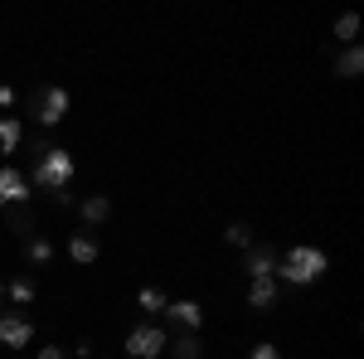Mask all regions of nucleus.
I'll return each mask as SVG.
<instances>
[{"mask_svg":"<svg viewBox=\"0 0 364 359\" xmlns=\"http://www.w3.org/2000/svg\"><path fill=\"white\" fill-rule=\"evenodd\" d=\"M34 185H39V190H49V194H58V204H68V185H73V156H68L63 146H49V151H39Z\"/></svg>","mask_w":364,"mask_h":359,"instance_id":"1","label":"nucleus"},{"mask_svg":"<svg viewBox=\"0 0 364 359\" xmlns=\"http://www.w3.org/2000/svg\"><path fill=\"white\" fill-rule=\"evenodd\" d=\"M326 267H331V262H326V252H321V248H291V252H282V257H277V272H272V277L291 282V286H311Z\"/></svg>","mask_w":364,"mask_h":359,"instance_id":"2","label":"nucleus"},{"mask_svg":"<svg viewBox=\"0 0 364 359\" xmlns=\"http://www.w3.org/2000/svg\"><path fill=\"white\" fill-rule=\"evenodd\" d=\"M68 107H73V97H68L63 87H39V92H34V117H39L44 127H58V122L68 117Z\"/></svg>","mask_w":364,"mask_h":359,"instance_id":"3","label":"nucleus"},{"mask_svg":"<svg viewBox=\"0 0 364 359\" xmlns=\"http://www.w3.org/2000/svg\"><path fill=\"white\" fill-rule=\"evenodd\" d=\"M166 331L161 326H136V331L127 335V355L132 359H156V355H166Z\"/></svg>","mask_w":364,"mask_h":359,"instance_id":"4","label":"nucleus"},{"mask_svg":"<svg viewBox=\"0 0 364 359\" xmlns=\"http://www.w3.org/2000/svg\"><path fill=\"white\" fill-rule=\"evenodd\" d=\"M29 340H34V326H29L25 316H15V311H0V345H10V350H25Z\"/></svg>","mask_w":364,"mask_h":359,"instance_id":"5","label":"nucleus"},{"mask_svg":"<svg viewBox=\"0 0 364 359\" xmlns=\"http://www.w3.org/2000/svg\"><path fill=\"white\" fill-rule=\"evenodd\" d=\"M25 194H29L25 175H20L15 166H0V209H10V204H25Z\"/></svg>","mask_w":364,"mask_h":359,"instance_id":"6","label":"nucleus"},{"mask_svg":"<svg viewBox=\"0 0 364 359\" xmlns=\"http://www.w3.org/2000/svg\"><path fill=\"white\" fill-rule=\"evenodd\" d=\"M243 272L257 282V277H272L277 272V252L267 248V243H257V248H248V257H243Z\"/></svg>","mask_w":364,"mask_h":359,"instance_id":"7","label":"nucleus"},{"mask_svg":"<svg viewBox=\"0 0 364 359\" xmlns=\"http://www.w3.org/2000/svg\"><path fill=\"white\" fill-rule=\"evenodd\" d=\"M166 316L175 321V326H185L190 335L204 326V311H199V301H166Z\"/></svg>","mask_w":364,"mask_h":359,"instance_id":"8","label":"nucleus"},{"mask_svg":"<svg viewBox=\"0 0 364 359\" xmlns=\"http://www.w3.org/2000/svg\"><path fill=\"white\" fill-rule=\"evenodd\" d=\"M248 306L252 311H272V306H277V277H257V282H248Z\"/></svg>","mask_w":364,"mask_h":359,"instance_id":"9","label":"nucleus"},{"mask_svg":"<svg viewBox=\"0 0 364 359\" xmlns=\"http://www.w3.org/2000/svg\"><path fill=\"white\" fill-rule=\"evenodd\" d=\"M68 257H73V262H97V238H92V233H73V238H68Z\"/></svg>","mask_w":364,"mask_h":359,"instance_id":"10","label":"nucleus"},{"mask_svg":"<svg viewBox=\"0 0 364 359\" xmlns=\"http://www.w3.org/2000/svg\"><path fill=\"white\" fill-rule=\"evenodd\" d=\"M336 73H340V78H360V73H364V49H360V44H350V49L336 58Z\"/></svg>","mask_w":364,"mask_h":359,"instance_id":"11","label":"nucleus"},{"mask_svg":"<svg viewBox=\"0 0 364 359\" xmlns=\"http://www.w3.org/2000/svg\"><path fill=\"white\" fill-rule=\"evenodd\" d=\"M25 252H29V262H34V267H49V262H54V243H49V238H39V233H29V238H25Z\"/></svg>","mask_w":364,"mask_h":359,"instance_id":"12","label":"nucleus"},{"mask_svg":"<svg viewBox=\"0 0 364 359\" xmlns=\"http://www.w3.org/2000/svg\"><path fill=\"white\" fill-rule=\"evenodd\" d=\"M25 136V127H20V117H0V156H10L15 146Z\"/></svg>","mask_w":364,"mask_h":359,"instance_id":"13","label":"nucleus"},{"mask_svg":"<svg viewBox=\"0 0 364 359\" xmlns=\"http://www.w3.org/2000/svg\"><path fill=\"white\" fill-rule=\"evenodd\" d=\"M5 223H10L20 238H29V233H34V214H29L25 204H10V209H5Z\"/></svg>","mask_w":364,"mask_h":359,"instance_id":"14","label":"nucleus"},{"mask_svg":"<svg viewBox=\"0 0 364 359\" xmlns=\"http://www.w3.org/2000/svg\"><path fill=\"white\" fill-rule=\"evenodd\" d=\"M107 214H112L107 194H87V199H83V219H87V223H102Z\"/></svg>","mask_w":364,"mask_h":359,"instance_id":"15","label":"nucleus"},{"mask_svg":"<svg viewBox=\"0 0 364 359\" xmlns=\"http://www.w3.org/2000/svg\"><path fill=\"white\" fill-rule=\"evenodd\" d=\"M355 34H360V15L355 10H345L336 20V39H345V44H355Z\"/></svg>","mask_w":364,"mask_h":359,"instance_id":"16","label":"nucleus"},{"mask_svg":"<svg viewBox=\"0 0 364 359\" xmlns=\"http://www.w3.org/2000/svg\"><path fill=\"white\" fill-rule=\"evenodd\" d=\"M5 296H10L15 306H29V301H34V282H29V277H20V282H10V286H5Z\"/></svg>","mask_w":364,"mask_h":359,"instance_id":"17","label":"nucleus"},{"mask_svg":"<svg viewBox=\"0 0 364 359\" xmlns=\"http://www.w3.org/2000/svg\"><path fill=\"white\" fill-rule=\"evenodd\" d=\"M136 306H141V311H166V291H161V286H141Z\"/></svg>","mask_w":364,"mask_h":359,"instance_id":"18","label":"nucleus"},{"mask_svg":"<svg viewBox=\"0 0 364 359\" xmlns=\"http://www.w3.org/2000/svg\"><path fill=\"white\" fill-rule=\"evenodd\" d=\"M166 350H170L175 359H199V355H204V350H199V340H195V335H180L175 345H166Z\"/></svg>","mask_w":364,"mask_h":359,"instance_id":"19","label":"nucleus"},{"mask_svg":"<svg viewBox=\"0 0 364 359\" xmlns=\"http://www.w3.org/2000/svg\"><path fill=\"white\" fill-rule=\"evenodd\" d=\"M228 243L233 248H252V228L248 223H228Z\"/></svg>","mask_w":364,"mask_h":359,"instance_id":"20","label":"nucleus"},{"mask_svg":"<svg viewBox=\"0 0 364 359\" xmlns=\"http://www.w3.org/2000/svg\"><path fill=\"white\" fill-rule=\"evenodd\" d=\"M248 359H282V350H277V345H252Z\"/></svg>","mask_w":364,"mask_h":359,"instance_id":"21","label":"nucleus"},{"mask_svg":"<svg viewBox=\"0 0 364 359\" xmlns=\"http://www.w3.org/2000/svg\"><path fill=\"white\" fill-rule=\"evenodd\" d=\"M10 102H15V87H10V83H0V107H10Z\"/></svg>","mask_w":364,"mask_h":359,"instance_id":"22","label":"nucleus"},{"mask_svg":"<svg viewBox=\"0 0 364 359\" xmlns=\"http://www.w3.org/2000/svg\"><path fill=\"white\" fill-rule=\"evenodd\" d=\"M39 359H68V355H63L58 345H49V350H39Z\"/></svg>","mask_w":364,"mask_h":359,"instance_id":"23","label":"nucleus"},{"mask_svg":"<svg viewBox=\"0 0 364 359\" xmlns=\"http://www.w3.org/2000/svg\"><path fill=\"white\" fill-rule=\"evenodd\" d=\"M0 296H5V286H0Z\"/></svg>","mask_w":364,"mask_h":359,"instance_id":"24","label":"nucleus"}]
</instances>
